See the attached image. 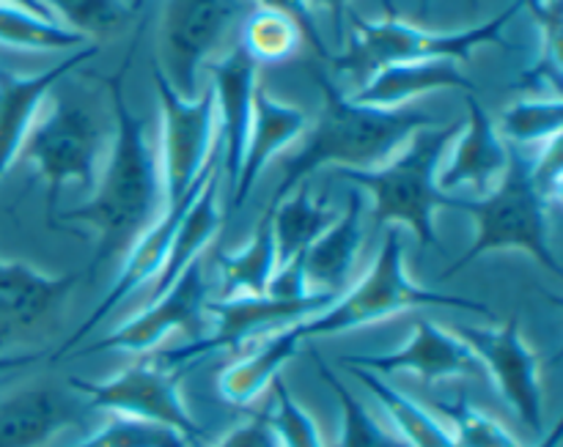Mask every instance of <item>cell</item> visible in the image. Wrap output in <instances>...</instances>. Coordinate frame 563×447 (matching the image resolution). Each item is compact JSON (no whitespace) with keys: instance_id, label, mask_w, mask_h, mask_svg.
<instances>
[{"instance_id":"cell-12","label":"cell","mask_w":563,"mask_h":447,"mask_svg":"<svg viewBox=\"0 0 563 447\" xmlns=\"http://www.w3.org/2000/svg\"><path fill=\"white\" fill-rule=\"evenodd\" d=\"M456 335L471 346L482 362L484 377L493 379L500 399L511 406L517 417L533 434H544V393H542V360L522 335L517 319L495 327H456Z\"/></svg>"},{"instance_id":"cell-41","label":"cell","mask_w":563,"mask_h":447,"mask_svg":"<svg viewBox=\"0 0 563 447\" xmlns=\"http://www.w3.org/2000/svg\"><path fill=\"white\" fill-rule=\"evenodd\" d=\"M429 5H432V0H418V14H427ZM471 5H478V0H471Z\"/></svg>"},{"instance_id":"cell-13","label":"cell","mask_w":563,"mask_h":447,"mask_svg":"<svg viewBox=\"0 0 563 447\" xmlns=\"http://www.w3.org/2000/svg\"><path fill=\"white\" fill-rule=\"evenodd\" d=\"M77 283V272L47 275L25 261L0 258V355H16L44 340Z\"/></svg>"},{"instance_id":"cell-22","label":"cell","mask_w":563,"mask_h":447,"mask_svg":"<svg viewBox=\"0 0 563 447\" xmlns=\"http://www.w3.org/2000/svg\"><path fill=\"white\" fill-rule=\"evenodd\" d=\"M363 214H366V206H363L361 190H352L344 212L335 214L333 225L302 253L308 289L328 291V294L344 291L363 250V242H366Z\"/></svg>"},{"instance_id":"cell-14","label":"cell","mask_w":563,"mask_h":447,"mask_svg":"<svg viewBox=\"0 0 563 447\" xmlns=\"http://www.w3.org/2000/svg\"><path fill=\"white\" fill-rule=\"evenodd\" d=\"M209 302V283L203 278V261H192L185 269L179 280L165 291L163 297H157L154 302H148L137 316H132L130 322L119 324L113 333H108L104 338L93 340L86 349H75V357H88L99 355V351H119V355H148V351L157 349L168 335L174 333H196L203 327V313H207ZM69 355V357H71Z\"/></svg>"},{"instance_id":"cell-17","label":"cell","mask_w":563,"mask_h":447,"mask_svg":"<svg viewBox=\"0 0 563 447\" xmlns=\"http://www.w3.org/2000/svg\"><path fill=\"white\" fill-rule=\"evenodd\" d=\"M86 395L69 382H33L0 399V447H44L93 415Z\"/></svg>"},{"instance_id":"cell-19","label":"cell","mask_w":563,"mask_h":447,"mask_svg":"<svg viewBox=\"0 0 563 447\" xmlns=\"http://www.w3.org/2000/svg\"><path fill=\"white\" fill-rule=\"evenodd\" d=\"M97 53L99 44H86L80 49H71V55H66L64 60L38 71V75L0 71V181L9 174L11 165L20 159L22 146H25L53 88Z\"/></svg>"},{"instance_id":"cell-21","label":"cell","mask_w":563,"mask_h":447,"mask_svg":"<svg viewBox=\"0 0 563 447\" xmlns=\"http://www.w3.org/2000/svg\"><path fill=\"white\" fill-rule=\"evenodd\" d=\"M308 126H311V121H308L306 110L273 97V93L258 82L256 93H253L251 135H247L240 176H236L234 181V201H231V206H245V201L251 198L253 187H256L264 168H267L286 146L300 141L308 132Z\"/></svg>"},{"instance_id":"cell-15","label":"cell","mask_w":563,"mask_h":447,"mask_svg":"<svg viewBox=\"0 0 563 447\" xmlns=\"http://www.w3.org/2000/svg\"><path fill=\"white\" fill-rule=\"evenodd\" d=\"M214 152H218V148H214ZM209 163H212V159H209ZM207 170H209V165H207ZM207 170H203L201 179H198L196 185L187 190V195L181 198V201L165 203L163 214H159V217L154 220V223L148 225V228L143 231L135 242H132L130 250L124 253V261H121L119 275H115V280L110 283L108 294H104L102 302H99V305L88 313L86 322H82L80 327H77L75 333H71L69 338H66L64 344L53 351L55 362L66 360L71 351L80 349L82 340H86L88 335H91L93 329H97L99 324H102L104 319H108L110 313H113L115 308H119L121 302L132 294V291L141 289L143 283H154V278H157L159 269H163L165 256H168V247H170V242H174V234H176V228H179L181 217H185V212L190 209V203H192V198H196L201 181L207 179Z\"/></svg>"},{"instance_id":"cell-42","label":"cell","mask_w":563,"mask_h":447,"mask_svg":"<svg viewBox=\"0 0 563 447\" xmlns=\"http://www.w3.org/2000/svg\"><path fill=\"white\" fill-rule=\"evenodd\" d=\"M9 377H11V373H9ZM9 377H0V388H3V384L9 382Z\"/></svg>"},{"instance_id":"cell-10","label":"cell","mask_w":563,"mask_h":447,"mask_svg":"<svg viewBox=\"0 0 563 447\" xmlns=\"http://www.w3.org/2000/svg\"><path fill=\"white\" fill-rule=\"evenodd\" d=\"M179 379V371L163 366L157 357H148V360L135 362V366L124 368L121 373L102 379V382L77 377H69L66 382L77 393L86 395V401L97 412L102 410L110 415L135 417V421L170 428L192 447L203 439V428L198 426V421L181 399Z\"/></svg>"},{"instance_id":"cell-29","label":"cell","mask_w":563,"mask_h":447,"mask_svg":"<svg viewBox=\"0 0 563 447\" xmlns=\"http://www.w3.org/2000/svg\"><path fill=\"white\" fill-rule=\"evenodd\" d=\"M0 44L16 49H36V53H60V49L86 47L88 38L69 31L60 22L44 20L20 5L0 3Z\"/></svg>"},{"instance_id":"cell-1","label":"cell","mask_w":563,"mask_h":447,"mask_svg":"<svg viewBox=\"0 0 563 447\" xmlns=\"http://www.w3.org/2000/svg\"><path fill=\"white\" fill-rule=\"evenodd\" d=\"M124 69L108 80L113 102V135L93 192L86 203L55 214V225L80 223L97 236L91 275L130 250L132 242L163 214L165 185L159 154L146 124L124 99Z\"/></svg>"},{"instance_id":"cell-4","label":"cell","mask_w":563,"mask_h":447,"mask_svg":"<svg viewBox=\"0 0 563 447\" xmlns=\"http://www.w3.org/2000/svg\"><path fill=\"white\" fill-rule=\"evenodd\" d=\"M421 308H456V311L495 319L493 308L484 305V302L418 286L407 275L401 228L399 225H388V234H385V242L379 247L377 258H374L372 269L350 291H341L328 311L302 322L300 329L306 340L328 338V335L352 333V329L385 322V319H394L407 311H421Z\"/></svg>"},{"instance_id":"cell-43","label":"cell","mask_w":563,"mask_h":447,"mask_svg":"<svg viewBox=\"0 0 563 447\" xmlns=\"http://www.w3.org/2000/svg\"><path fill=\"white\" fill-rule=\"evenodd\" d=\"M143 5V0H135V5H132V9H141Z\"/></svg>"},{"instance_id":"cell-9","label":"cell","mask_w":563,"mask_h":447,"mask_svg":"<svg viewBox=\"0 0 563 447\" xmlns=\"http://www.w3.org/2000/svg\"><path fill=\"white\" fill-rule=\"evenodd\" d=\"M339 294L311 291L306 297H223L218 302H207V313L214 316V333L198 335L190 344L163 351L157 360L174 371L185 373L196 362L218 355V351H236L251 340H262L278 329L291 327L328 311Z\"/></svg>"},{"instance_id":"cell-26","label":"cell","mask_w":563,"mask_h":447,"mask_svg":"<svg viewBox=\"0 0 563 447\" xmlns=\"http://www.w3.org/2000/svg\"><path fill=\"white\" fill-rule=\"evenodd\" d=\"M273 217L275 250H278V267L302 256L324 231L333 225L335 214L328 201H319L313 195L311 185L302 181L286 198H280L273 209H267Z\"/></svg>"},{"instance_id":"cell-32","label":"cell","mask_w":563,"mask_h":447,"mask_svg":"<svg viewBox=\"0 0 563 447\" xmlns=\"http://www.w3.org/2000/svg\"><path fill=\"white\" fill-rule=\"evenodd\" d=\"M434 410L445 421V428L454 437L456 447H526L506 426H500L493 415L478 410L465 393L451 401H438Z\"/></svg>"},{"instance_id":"cell-35","label":"cell","mask_w":563,"mask_h":447,"mask_svg":"<svg viewBox=\"0 0 563 447\" xmlns=\"http://www.w3.org/2000/svg\"><path fill=\"white\" fill-rule=\"evenodd\" d=\"M269 390H273V428L280 447H328L311 412L291 395L284 379H275Z\"/></svg>"},{"instance_id":"cell-2","label":"cell","mask_w":563,"mask_h":447,"mask_svg":"<svg viewBox=\"0 0 563 447\" xmlns=\"http://www.w3.org/2000/svg\"><path fill=\"white\" fill-rule=\"evenodd\" d=\"M311 75L322 91L324 108L302 135V146L284 163V179L269 201V209L289 195L297 185L311 179L317 170L328 165H335V170L377 168L388 163L410 141V135L423 126H434V119L423 110H379L357 104L328 75L319 69H313Z\"/></svg>"},{"instance_id":"cell-24","label":"cell","mask_w":563,"mask_h":447,"mask_svg":"<svg viewBox=\"0 0 563 447\" xmlns=\"http://www.w3.org/2000/svg\"><path fill=\"white\" fill-rule=\"evenodd\" d=\"M300 324H291V327L278 329V333L262 338L251 355L231 362V366L220 373L218 390L220 395H223L225 404L251 406L262 399L264 390H269V384L280 377L286 362H291L300 355L302 344H306Z\"/></svg>"},{"instance_id":"cell-7","label":"cell","mask_w":563,"mask_h":447,"mask_svg":"<svg viewBox=\"0 0 563 447\" xmlns=\"http://www.w3.org/2000/svg\"><path fill=\"white\" fill-rule=\"evenodd\" d=\"M104 130L91 108L71 99L44 102L20 157L36 168L47 185V223L55 225L58 198L66 185H77L88 195L102 170Z\"/></svg>"},{"instance_id":"cell-6","label":"cell","mask_w":563,"mask_h":447,"mask_svg":"<svg viewBox=\"0 0 563 447\" xmlns=\"http://www.w3.org/2000/svg\"><path fill=\"white\" fill-rule=\"evenodd\" d=\"M462 212L471 214L476 223V236L460 261L445 269L443 280L495 250H522L542 269L561 275V264L550 242V206L533 185L531 159L522 157L517 146H511L509 168L498 187L484 198H465Z\"/></svg>"},{"instance_id":"cell-3","label":"cell","mask_w":563,"mask_h":447,"mask_svg":"<svg viewBox=\"0 0 563 447\" xmlns=\"http://www.w3.org/2000/svg\"><path fill=\"white\" fill-rule=\"evenodd\" d=\"M462 124L423 126L388 159L368 170L339 168L341 179L352 181L374 198V225H405L418 236L423 250L440 247L434 231L438 209L465 206V195H449L438 187V170L445 148L460 135Z\"/></svg>"},{"instance_id":"cell-25","label":"cell","mask_w":563,"mask_h":447,"mask_svg":"<svg viewBox=\"0 0 563 447\" xmlns=\"http://www.w3.org/2000/svg\"><path fill=\"white\" fill-rule=\"evenodd\" d=\"M346 371L363 384L368 395L379 404L383 415L388 417L394 434L401 439L407 447H456L454 437L445 428V423L434 415L432 410H427L423 404H418L416 399H410L407 393L396 390L379 373L366 371V368H352L346 366Z\"/></svg>"},{"instance_id":"cell-11","label":"cell","mask_w":563,"mask_h":447,"mask_svg":"<svg viewBox=\"0 0 563 447\" xmlns=\"http://www.w3.org/2000/svg\"><path fill=\"white\" fill-rule=\"evenodd\" d=\"M154 88L159 102V168L165 203H176L201 179L218 148V104L212 86L196 99H181L154 64Z\"/></svg>"},{"instance_id":"cell-27","label":"cell","mask_w":563,"mask_h":447,"mask_svg":"<svg viewBox=\"0 0 563 447\" xmlns=\"http://www.w3.org/2000/svg\"><path fill=\"white\" fill-rule=\"evenodd\" d=\"M220 280L225 297H262L267 294L269 280L278 269V250H275L273 217L264 212L262 223L253 231L251 239L236 250L218 253Z\"/></svg>"},{"instance_id":"cell-36","label":"cell","mask_w":563,"mask_h":447,"mask_svg":"<svg viewBox=\"0 0 563 447\" xmlns=\"http://www.w3.org/2000/svg\"><path fill=\"white\" fill-rule=\"evenodd\" d=\"M256 3V9H269V11H280V14L291 16V20L300 25V33H302V42L308 44V47L317 53V58L322 60H330L333 55H330L328 44L322 42V33H319V25H317V16H313V9L308 0H253Z\"/></svg>"},{"instance_id":"cell-16","label":"cell","mask_w":563,"mask_h":447,"mask_svg":"<svg viewBox=\"0 0 563 447\" xmlns=\"http://www.w3.org/2000/svg\"><path fill=\"white\" fill-rule=\"evenodd\" d=\"M341 366L366 368V371L390 377V373H416L421 382L438 384L449 379H484L482 362L471 346L454 333L429 319H418L412 338L396 351L383 355H344Z\"/></svg>"},{"instance_id":"cell-20","label":"cell","mask_w":563,"mask_h":447,"mask_svg":"<svg viewBox=\"0 0 563 447\" xmlns=\"http://www.w3.org/2000/svg\"><path fill=\"white\" fill-rule=\"evenodd\" d=\"M212 75L214 104H218V130L220 148H223V174L234 187L240 176L242 157H245L247 135L253 121V93L258 86V64L240 47L231 44L220 58L207 64Z\"/></svg>"},{"instance_id":"cell-5","label":"cell","mask_w":563,"mask_h":447,"mask_svg":"<svg viewBox=\"0 0 563 447\" xmlns=\"http://www.w3.org/2000/svg\"><path fill=\"white\" fill-rule=\"evenodd\" d=\"M520 3L509 5L493 20L482 25L465 27V31H427L421 25H412L396 11H388L383 20H363L357 14H346L352 22L350 47L346 53L333 55L330 64L339 75L352 77L357 86L368 80L374 71L390 64H410V60H467L473 49L484 44H500L509 47L504 38V27L517 14Z\"/></svg>"},{"instance_id":"cell-38","label":"cell","mask_w":563,"mask_h":447,"mask_svg":"<svg viewBox=\"0 0 563 447\" xmlns=\"http://www.w3.org/2000/svg\"><path fill=\"white\" fill-rule=\"evenodd\" d=\"M47 357L44 349L33 351H16V355H0V377H9V373L22 371V368H31L36 362H42Z\"/></svg>"},{"instance_id":"cell-28","label":"cell","mask_w":563,"mask_h":447,"mask_svg":"<svg viewBox=\"0 0 563 447\" xmlns=\"http://www.w3.org/2000/svg\"><path fill=\"white\" fill-rule=\"evenodd\" d=\"M311 360L317 366L319 379L328 384L339 404V447H407L394 434V428L383 426L372 410L352 393L344 379L322 360L317 349H311Z\"/></svg>"},{"instance_id":"cell-30","label":"cell","mask_w":563,"mask_h":447,"mask_svg":"<svg viewBox=\"0 0 563 447\" xmlns=\"http://www.w3.org/2000/svg\"><path fill=\"white\" fill-rule=\"evenodd\" d=\"M240 47L256 64H284L302 44L300 25L291 16L269 9H253L240 27Z\"/></svg>"},{"instance_id":"cell-37","label":"cell","mask_w":563,"mask_h":447,"mask_svg":"<svg viewBox=\"0 0 563 447\" xmlns=\"http://www.w3.org/2000/svg\"><path fill=\"white\" fill-rule=\"evenodd\" d=\"M214 447H280L273 428V401L262 412L247 417L234 432L225 434Z\"/></svg>"},{"instance_id":"cell-18","label":"cell","mask_w":563,"mask_h":447,"mask_svg":"<svg viewBox=\"0 0 563 447\" xmlns=\"http://www.w3.org/2000/svg\"><path fill=\"white\" fill-rule=\"evenodd\" d=\"M465 102L467 119L460 135L454 137L456 146L449 165H440L438 187L449 195H454L456 190H467L471 198H484L504 179L511 146L495 130V121L473 93H467Z\"/></svg>"},{"instance_id":"cell-34","label":"cell","mask_w":563,"mask_h":447,"mask_svg":"<svg viewBox=\"0 0 563 447\" xmlns=\"http://www.w3.org/2000/svg\"><path fill=\"white\" fill-rule=\"evenodd\" d=\"M69 447H190L176 432L135 417L110 415L97 432L86 434Z\"/></svg>"},{"instance_id":"cell-33","label":"cell","mask_w":563,"mask_h":447,"mask_svg":"<svg viewBox=\"0 0 563 447\" xmlns=\"http://www.w3.org/2000/svg\"><path fill=\"white\" fill-rule=\"evenodd\" d=\"M69 31L86 38L115 36L130 22L132 5L124 0H38Z\"/></svg>"},{"instance_id":"cell-23","label":"cell","mask_w":563,"mask_h":447,"mask_svg":"<svg viewBox=\"0 0 563 447\" xmlns=\"http://www.w3.org/2000/svg\"><path fill=\"white\" fill-rule=\"evenodd\" d=\"M445 88L473 93L471 77H465L456 60H410V64H390L374 71L350 99L368 108L399 110L407 108L412 99L445 91Z\"/></svg>"},{"instance_id":"cell-39","label":"cell","mask_w":563,"mask_h":447,"mask_svg":"<svg viewBox=\"0 0 563 447\" xmlns=\"http://www.w3.org/2000/svg\"><path fill=\"white\" fill-rule=\"evenodd\" d=\"M311 9H328L333 16V27L339 38H344V20L350 14V0H308Z\"/></svg>"},{"instance_id":"cell-8","label":"cell","mask_w":563,"mask_h":447,"mask_svg":"<svg viewBox=\"0 0 563 447\" xmlns=\"http://www.w3.org/2000/svg\"><path fill=\"white\" fill-rule=\"evenodd\" d=\"M256 9L253 0H165L157 69L181 99L198 97V71Z\"/></svg>"},{"instance_id":"cell-40","label":"cell","mask_w":563,"mask_h":447,"mask_svg":"<svg viewBox=\"0 0 563 447\" xmlns=\"http://www.w3.org/2000/svg\"><path fill=\"white\" fill-rule=\"evenodd\" d=\"M0 3H5V5H20V9L33 11V14L44 16V20H53V14H49V11L44 9V5L38 3V0H0Z\"/></svg>"},{"instance_id":"cell-31","label":"cell","mask_w":563,"mask_h":447,"mask_svg":"<svg viewBox=\"0 0 563 447\" xmlns=\"http://www.w3.org/2000/svg\"><path fill=\"white\" fill-rule=\"evenodd\" d=\"M563 102L561 97H531L509 104L500 113V135L515 146H544L561 137Z\"/></svg>"}]
</instances>
